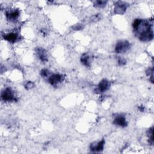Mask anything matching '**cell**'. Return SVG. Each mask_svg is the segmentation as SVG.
Masks as SVG:
<instances>
[{
	"instance_id": "obj_15",
	"label": "cell",
	"mask_w": 154,
	"mask_h": 154,
	"mask_svg": "<svg viewBox=\"0 0 154 154\" xmlns=\"http://www.w3.org/2000/svg\"><path fill=\"white\" fill-rule=\"evenodd\" d=\"M34 85H35V84H34L33 82H31V81H28L27 82L25 85V87L27 89H30L31 88H33L34 87Z\"/></svg>"
},
{
	"instance_id": "obj_12",
	"label": "cell",
	"mask_w": 154,
	"mask_h": 154,
	"mask_svg": "<svg viewBox=\"0 0 154 154\" xmlns=\"http://www.w3.org/2000/svg\"><path fill=\"white\" fill-rule=\"evenodd\" d=\"M81 61L83 64L86 66H90V60L89 57L87 54H84L82 56Z\"/></svg>"
},
{
	"instance_id": "obj_10",
	"label": "cell",
	"mask_w": 154,
	"mask_h": 154,
	"mask_svg": "<svg viewBox=\"0 0 154 154\" xmlns=\"http://www.w3.org/2000/svg\"><path fill=\"white\" fill-rule=\"evenodd\" d=\"M4 38L9 42L13 43L15 42L17 39H18V35L16 33H10L7 34V35H4Z\"/></svg>"
},
{
	"instance_id": "obj_2",
	"label": "cell",
	"mask_w": 154,
	"mask_h": 154,
	"mask_svg": "<svg viewBox=\"0 0 154 154\" xmlns=\"http://www.w3.org/2000/svg\"><path fill=\"white\" fill-rule=\"evenodd\" d=\"M130 48V43L127 40H121L117 42L115 46V51L118 54L126 53Z\"/></svg>"
},
{
	"instance_id": "obj_8",
	"label": "cell",
	"mask_w": 154,
	"mask_h": 154,
	"mask_svg": "<svg viewBox=\"0 0 154 154\" xmlns=\"http://www.w3.org/2000/svg\"><path fill=\"white\" fill-rule=\"evenodd\" d=\"M6 17L7 18L11 21H14V20L18 19L20 15V12L18 10H12V11H9L6 12Z\"/></svg>"
},
{
	"instance_id": "obj_1",
	"label": "cell",
	"mask_w": 154,
	"mask_h": 154,
	"mask_svg": "<svg viewBox=\"0 0 154 154\" xmlns=\"http://www.w3.org/2000/svg\"><path fill=\"white\" fill-rule=\"evenodd\" d=\"M132 26L136 36L140 40L148 42L153 39L152 22L143 20H135Z\"/></svg>"
},
{
	"instance_id": "obj_11",
	"label": "cell",
	"mask_w": 154,
	"mask_h": 154,
	"mask_svg": "<svg viewBox=\"0 0 154 154\" xmlns=\"http://www.w3.org/2000/svg\"><path fill=\"white\" fill-rule=\"evenodd\" d=\"M37 54L38 55L39 58L42 61H46L48 60L47 59V54L46 53V51L42 48H38L37 49Z\"/></svg>"
},
{
	"instance_id": "obj_6",
	"label": "cell",
	"mask_w": 154,
	"mask_h": 154,
	"mask_svg": "<svg viewBox=\"0 0 154 154\" xmlns=\"http://www.w3.org/2000/svg\"><path fill=\"white\" fill-rule=\"evenodd\" d=\"M105 141L103 140L98 143H94L91 144L90 149L93 152H99L103 150Z\"/></svg>"
},
{
	"instance_id": "obj_17",
	"label": "cell",
	"mask_w": 154,
	"mask_h": 154,
	"mask_svg": "<svg viewBox=\"0 0 154 154\" xmlns=\"http://www.w3.org/2000/svg\"><path fill=\"white\" fill-rule=\"evenodd\" d=\"M48 71L46 70V69H43L42 71L41 72V75L43 76V77H46L48 74Z\"/></svg>"
},
{
	"instance_id": "obj_16",
	"label": "cell",
	"mask_w": 154,
	"mask_h": 154,
	"mask_svg": "<svg viewBox=\"0 0 154 154\" xmlns=\"http://www.w3.org/2000/svg\"><path fill=\"white\" fill-rule=\"evenodd\" d=\"M118 63L120 65H124L126 63V61L124 59H122V58H120L118 60Z\"/></svg>"
},
{
	"instance_id": "obj_5",
	"label": "cell",
	"mask_w": 154,
	"mask_h": 154,
	"mask_svg": "<svg viewBox=\"0 0 154 154\" xmlns=\"http://www.w3.org/2000/svg\"><path fill=\"white\" fill-rule=\"evenodd\" d=\"M64 79L62 75L60 74H54L49 78V82L52 85H56L59 82H61Z\"/></svg>"
},
{
	"instance_id": "obj_9",
	"label": "cell",
	"mask_w": 154,
	"mask_h": 154,
	"mask_svg": "<svg viewBox=\"0 0 154 154\" xmlns=\"http://www.w3.org/2000/svg\"><path fill=\"white\" fill-rule=\"evenodd\" d=\"M110 87V82L107 80H102L98 85V89L99 92H104L106 90H108Z\"/></svg>"
},
{
	"instance_id": "obj_3",
	"label": "cell",
	"mask_w": 154,
	"mask_h": 154,
	"mask_svg": "<svg viewBox=\"0 0 154 154\" xmlns=\"http://www.w3.org/2000/svg\"><path fill=\"white\" fill-rule=\"evenodd\" d=\"M1 98L4 101H12L15 100L14 93L10 88H7L1 92Z\"/></svg>"
},
{
	"instance_id": "obj_7",
	"label": "cell",
	"mask_w": 154,
	"mask_h": 154,
	"mask_svg": "<svg viewBox=\"0 0 154 154\" xmlns=\"http://www.w3.org/2000/svg\"><path fill=\"white\" fill-rule=\"evenodd\" d=\"M114 124L118 126L122 127H125L127 126V122L126 121V119L123 116H116L114 121Z\"/></svg>"
},
{
	"instance_id": "obj_13",
	"label": "cell",
	"mask_w": 154,
	"mask_h": 154,
	"mask_svg": "<svg viewBox=\"0 0 154 154\" xmlns=\"http://www.w3.org/2000/svg\"><path fill=\"white\" fill-rule=\"evenodd\" d=\"M148 137H149V143L152 145L153 143V128H150V129L149 130V132H148Z\"/></svg>"
},
{
	"instance_id": "obj_4",
	"label": "cell",
	"mask_w": 154,
	"mask_h": 154,
	"mask_svg": "<svg viewBox=\"0 0 154 154\" xmlns=\"http://www.w3.org/2000/svg\"><path fill=\"white\" fill-rule=\"evenodd\" d=\"M127 4L124 2H117L115 5L114 12L116 14H123L127 9Z\"/></svg>"
},
{
	"instance_id": "obj_14",
	"label": "cell",
	"mask_w": 154,
	"mask_h": 154,
	"mask_svg": "<svg viewBox=\"0 0 154 154\" xmlns=\"http://www.w3.org/2000/svg\"><path fill=\"white\" fill-rule=\"evenodd\" d=\"M107 2L106 1H96L95 3V6L98 7H103L106 6Z\"/></svg>"
}]
</instances>
